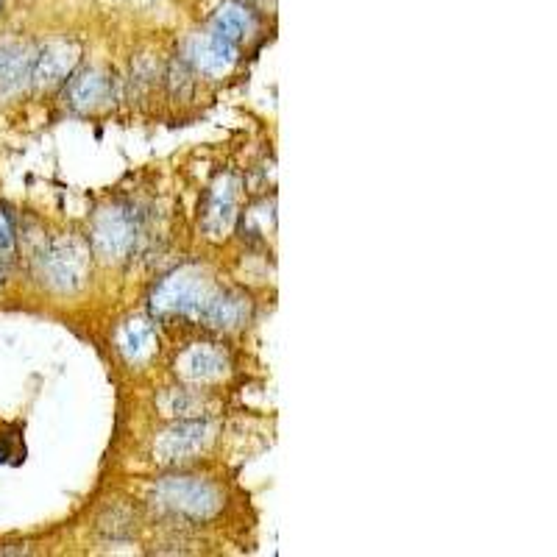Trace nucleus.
<instances>
[{
  "instance_id": "3",
  "label": "nucleus",
  "mask_w": 557,
  "mask_h": 557,
  "mask_svg": "<svg viewBox=\"0 0 557 557\" xmlns=\"http://www.w3.org/2000/svg\"><path fill=\"white\" fill-rule=\"evenodd\" d=\"M156 493H159V499L165 505L173 507V510H182L187 516H195V519H209L221 507V496H218V491L212 485L201 480H190V477L162 482L156 488Z\"/></svg>"
},
{
  "instance_id": "5",
  "label": "nucleus",
  "mask_w": 557,
  "mask_h": 557,
  "mask_svg": "<svg viewBox=\"0 0 557 557\" xmlns=\"http://www.w3.org/2000/svg\"><path fill=\"white\" fill-rule=\"evenodd\" d=\"M209 438V427L201 421L193 424H179L176 429L165 432V438L156 443V454L162 463H173V460H187L190 454H195Z\"/></svg>"
},
{
  "instance_id": "16",
  "label": "nucleus",
  "mask_w": 557,
  "mask_h": 557,
  "mask_svg": "<svg viewBox=\"0 0 557 557\" xmlns=\"http://www.w3.org/2000/svg\"><path fill=\"white\" fill-rule=\"evenodd\" d=\"M9 454H12V446H9V441H0V463H6V460H9Z\"/></svg>"
},
{
  "instance_id": "13",
  "label": "nucleus",
  "mask_w": 557,
  "mask_h": 557,
  "mask_svg": "<svg viewBox=\"0 0 557 557\" xmlns=\"http://www.w3.org/2000/svg\"><path fill=\"white\" fill-rule=\"evenodd\" d=\"M251 14L243 9V6H226L221 9V14L215 17V34H221L226 39H240L246 37L248 31H251Z\"/></svg>"
},
{
  "instance_id": "11",
  "label": "nucleus",
  "mask_w": 557,
  "mask_h": 557,
  "mask_svg": "<svg viewBox=\"0 0 557 557\" xmlns=\"http://www.w3.org/2000/svg\"><path fill=\"white\" fill-rule=\"evenodd\" d=\"M246 318V307L240 298L232 296H215L209 301L207 312H204V321L212 326H221V329H232Z\"/></svg>"
},
{
  "instance_id": "12",
  "label": "nucleus",
  "mask_w": 557,
  "mask_h": 557,
  "mask_svg": "<svg viewBox=\"0 0 557 557\" xmlns=\"http://www.w3.org/2000/svg\"><path fill=\"white\" fill-rule=\"evenodd\" d=\"M34 56H26L23 51L0 53V90H14L23 84V78L31 76Z\"/></svg>"
},
{
  "instance_id": "10",
  "label": "nucleus",
  "mask_w": 557,
  "mask_h": 557,
  "mask_svg": "<svg viewBox=\"0 0 557 557\" xmlns=\"http://www.w3.org/2000/svg\"><path fill=\"white\" fill-rule=\"evenodd\" d=\"M120 349L126 354V360L140 363L145 360L151 349H154V329L145 321H131L123 332H120Z\"/></svg>"
},
{
  "instance_id": "2",
  "label": "nucleus",
  "mask_w": 557,
  "mask_h": 557,
  "mask_svg": "<svg viewBox=\"0 0 557 557\" xmlns=\"http://www.w3.org/2000/svg\"><path fill=\"white\" fill-rule=\"evenodd\" d=\"M87 268H90L87 248L81 246L76 237L56 240L42 254V271L48 276V282L59 290H76V287L84 285Z\"/></svg>"
},
{
  "instance_id": "1",
  "label": "nucleus",
  "mask_w": 557,
  "mask_h": 557,
  "mask_svg": "<svg viewBox=\"0 0 557 557\" xmlns=\"http://www.w3.org/2000/svg\"><path fill=\"white\" fill-rule=\"evenodd\" d=\"M215 296H218V293H215L204 279H198L195 273H173V276L165 279V282L159 285V290L154 293V310L204 318L209 301Z\"/></svg>"
},
{
  "instance_id": "7",
  "label": "nucleus",
  "mask_w": 557,
  "mask_h": 557,
  "mask_svg": "<svg viewBox=\"0 0 557 557\" xmlns=\"http://www.w3.org/2000/svg\"><path fill=\"white\" fill-rule=\"evenodd\" d=\"M234 209H237V193H234L232 179H223L212 187L207 201V215H204V226L212 237H223L232 229Z\"/></svg>"
},
{
  "instance_id": "9",
  "label": "nucleus",
  "mask_w": 557,
  "mask_h": 557,
  "mask_svg": "<svg viewBox=\"0 0 557 557\" xmlns=\"http://www.w3.org/2000/svg\"><path fill=\"white\" fill-rule=\"evenodd\" d=\"M182 368L184 374L195 379V382H212V379H221L226 374V360L215 349L198 346V349L184 354Z\"/></svg>"
},
{
  "instance_id": "8",
  "label": "nucleus",
  "mask_w": 557,
  "mask_h": 557,
  "mask_svg": "<svg viewBox=\"0 0 557 557\" xmlns=\"http://www.w3.org/2000/svg\"><path fill=\"white\" fill-rule=\"evenodd\" d=\"M73 67V53L67 51L65 45H51L45 51L34 56V65H31V78L37 84H53L59 78H65Z\"/></svg>"
},
{
  "instance_id": "4",
  "label": "nucleus",
  "mask_w": 557,
  "mask_h": 557,
  "mask_svg": "<svg viewBox=\"0 0 557 557\" xmlns=\"http://www.w3.org/2000/svg\"><path fill=\"white\" fill-rule=\"evenodd\" d=\"M131 237H134V229H131V221L120 212V209H109L104 212L98 221H95V232H92V240H95V248L104 254V257H123L131 246Z\"/></svg>"
},
{
  "instance_id": "15",
  "label": "nucleus",
  "mask_w": 557,
  "mask_h": 557,
  "mask_svg": "<svg viewBox=\"0 0 557 557\" xmlns=\"http://www.w3.org/2000/svg\"><path fill=\"white\" fill-rule=\"evenodd\" d=\"M12 251H14L12 223L6 221V215L0 212V257H6V254H12Z\"/></svg>"
},
{
  "instance_id": "14",
  "label": "nucleus",
  "mask_w": 557,
  "mask_h": 557,
  "mask_svg": "<svg viewBox=\"0 0 557 557\" xmlns=\"http://www.w3.org/2000/svg\"><path fill=\"white\" fill-rule=\"evenodd\" d=\"M106 98V81L101 76H95V73H84V76H78L73 84H70V101L81 109H87V106H95L98 101H104Z\"/></svg>"
},
{
  "instance_id": "6",
  "label": "nucleus",
  "mask_w": 557,
  "mask_h": 557,
  "mask_svg": "<svg viewBox=\"0 0 557 557\" xmlns=\"http://www.w3.org/2000/svg\"><path fill=\"white\" fill-rule=\"evenodd\" d=\"M190 56L204 73H223L234 65L237 48H234L232 39L221 37V34H209V37L195 39L190 45Z\"/></svg>"
}]
</instances>
